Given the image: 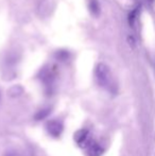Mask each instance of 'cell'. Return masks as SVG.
I'll list each match as a JSON object with an SVG mask.
<instances>
[{
    "instance_id": "cell-1",
    "label": "cell",
    "mask_w": 155,
    "mask_h": 156,
    "mask_svg": "<svg viewBox=\"0 0 155 156\" xmlns=\"http://www.w3.org/2000/svg\"><path fill=\"white\" fill-rule=\"evenodd\" d=\"M96 80L98 84L102 87H110L112 84V76H111L110 68L105 64L101 63L96 67L95 70Z\"/></svg>"
},
{
    "instance_id": "cell-2",
    "label": "cell",
    "mask_w": 155,
    "mask_h": 156,
    "mask_svg": "<svg viewBox=\"0 0 155 156\" xmlns=\"http://www.w3.org/2000/svg\"><path fill=\"white\" fill-rule=\"evenodd\" d=\"M47 132L52 136V137H58L63 132V123L58 119H52L47 122L46 124Z\"/></svg>"
},
{
    "instance_id": "cell-3",
    "label": "cell",
    "mask_w": 155,
    "mask_h": 156,
    "mask_svg": "<svg viewBox=\"0 0 155 156\" xmlns=\"http://www.w3.org/2000/svg\"><path fill=\"white\" fill-rule=\"evenodd\" d=\"M75 138L77 144L83 149H86V147L89 144V142L93 140L89 137V133L87 129H81V131L77 132L75 135Z\"/></svg>"
},
{
    "instance_id": "cell-4",
    "label": "cell",
    "mask_w": 155,
    "mask_h": 156,
    "mask_svg": "<svg viewBox=\"0 0 155 156\" xmlns=\"http://www.w3.org/2000/svg\"><path fill=\"white\" fill-rule=\"evenodd\" d=\"M86 151L88 156H100L102 154V152H103V149H102V147L99 144L91 140L88 146L86 147Z\"/></svg>"
},
{
    "instance_id": "cell-5",
    "label": "cell",
    "mask_w": 155,
    "mask_h": 156,
    "mask_svg": "<svg viewBox=\"0 0 155 156\" xmlns=\"http://www.w3.org/2000/svg\"><path fill=\"white\" fill-rule=\"evenodd\" d=\"M50 113H51V108H49V107H47V108H43V109H41L38 113L35 114L34 119L37 120V121H39V120H43V119H45L47 116H49Z\"/></svg>"
},
{
    "instance_id": "cell-6",
    "label": "cell",
    "mask_w": 155,
    "mask_h": 156,
    "mask_svg": "<svg viewBox=\"0 0 155 156\" xmlns=\"http://www.w3.org/2000/svg\"><path fill=\"white\" fill-rule=\"evenodd\" d=\"M89 10H90V12L93 13V15L99 14L100 6H99V3H98L97 0H90V2H89Z\"/></svg>"
},
{
    "instance_id": "cell-7",
    "label": "cell",
    "mask_w": 155,
    "mask_h": 156,
    "mask_svg": "<svg viewBox=\"0 0 155 156\" xmlns=\"http://www.w3.org/2000/svg\"><path fill=\"white\" fill-rule=\"evenodd\" d=\"M56 58H58V61H62V62H64V61H67L69 58V52L68 51H64V50H61V51H58L55 54Z\"/></svg>"
},
{
    "instance_id": "cell-8",
    "label": "cell",
    "mask_w": 155,
    "mask_h": 156,
    "mask_svg": "<svg viewBox=\"0 0 155 156\" xmlns=\"http://www.w3.org/2000/svg\"><path fill=\"white\" fill-rule=\"evenodd\" d=\"M137 15H138V8L133 10L132 12L130 13V15H129V23H130L131 26H134L135 20H136V18H137Z\"/></svg>"
},
{
    "instance_id": "cell-9",
    "label": "cell",
    "mask_w": 155,
    "mask_h": 156,
    "mask_svg": "<svg viewBox=\"0 0 155 156\" xmlns=\"http://www.w3.org/2000/svg\"><path fill=\"white\" fill-rule=\"evenodd\" d=\"M4 156H20L17 152H15V151H11V152H8Z\"/></svg>"
}]
</instances>
